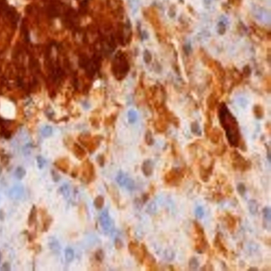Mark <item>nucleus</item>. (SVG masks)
Segmentation results:
<instances>
[{
    "label": "nucleus",
    "mask_w": 271,
    "mask_h": 271,
    "mask_svg": "<svg viewBox=\"0 0 271 271\" xmlns=\"http://www.w3.org/2000/svg\"><path fill=\"white\" fill-rule=\"evenodd\" d=\"M148 210H149V212H150L151 213H155V211L156 210V204H155L154 203H151V204H150L149 206L148 207Z\"/></svg>",
    "instance_id": "obj_35"
},
{
    "label": "nucleus",
    "mask_w": 271,
    "mask_h": 271,
    "mask_svg": "<svg viewBox=\"0 0 271 271\" xmlns=\"http://www.w3.org/2000/svg\"><path fill=\"white\" fill-rule=\"evenodd\" d=\"M48 245L51 250L56 254H58L60 251L61 246L58 240L54 237H51L48 239Z\"/></svg>",
    "instance_id": "obj_14"
},
{
    "label": "nucleus",
    "mask_w": 271,
    "mask_h": 271,
    "mask_svg": "<svg viewBox=\"0 0 271 271\" xmlns=\"http://www.w3.org/2000/svg\"><path fill=\"white\" fill-rule=\"evenodd\" d=\"M203 1H204V3L206 5H209L213 1V0H203Z\"/></svg>",
    "instance_id": "obj_37"
},
{
    "label": "nucleus",
    "mask_w": 271,
    "mask_h": 271,
    "mask_svg": "<svg viewBox=\"0 0 271 271\" xmlns=\"http://www.w3.org/2000/svg\"><path fill=\"white\" fill-rule=\"evenodd\" d=\"M264 225L266 229L269 231L271 230V210L269 207H266L263 209Z\"/></svg>",
    "instance_id": "obj_11"
},
{
    "label": "nucleus",
    "mask_w": 271,
    "mask_h": 271,
    "mask_svg": "<svg viewBox=\"0 0 271 271\" xmlns=\"http://www.w3.org/2000/svg\"><path fill=\"white\" fill-rule=\"evenodd\" d=\"M0 270L1 271H10L11 270V266L8 263H4L0 268Z\"/></svg>",
    "instance_id": "obj_33"
},
{
    "label": "nucleus",
    "mask_w": 271,
    "mask_h": 271,
    "mask_svg": "<svg viewBox=\"0 0 271 271\" xmlns=\"http://www.w3.org/2000/svg\"><path fill=\"white\" fill-rule=\"evenodd\" d=\"M26 171L22 167H18L15 171V176L18 179H22L25 176Z\"/></svg>",
    "instance_id": "obj_23"
},
{
    "label": "nucleus",
    "mask_w": 271,
    "mask_h": 271,
    "mask_svg": "<svg viewBox=\"0 0 271 271\" xmlns=\"http://www.w3.org/2000/svg\"><path fill=\"white\" fill-rule=\"evenodd\" d=\"M237 190L240 196H244L246 193V187H245V185L243 183H240L238 185L237 187Z\"/></svg>",
    "instance_id": "obj_30"
},
{
    "label": "nucleus",
    "mask_w": 271,
    "mask_h": 271,
    "mask_svg": "<svg viewBox=\"0 0 271 271\" xmlns=\"http://www.w3.org/2000/svg\"><path fill=\"white\" fill-rule=\"evenodd\" d=\"M128 117L129 123H134L137 121L138 118L137 112L133 109L130 110L128 113Z\"/></svg>",
    "instance_id": "obj_21"
},
{
    "label": "nucleus",
    "mask_w": 271,
    "mask_h": 271,
    "mask_svg": "<svg viewBox=\"0 0 271 271\" xmlns=\"http://www.w3.org/2000/svg\"><path fill=\"white\" fill-rule=\"evenodd\" d=\"M74 153L77 158L81 159L83 158L85 155V152L84 150L80 146L75 144L74 146Z\"/></svg>",
    "instance_id": "obj_20"
},
{
    "label": "nucleus",
    "mask_w": 271,
    "mask_h": 271,
    "mask_svg": "<svg viewBox=\"0 0 271 271\" xmlns=\"http://www.w3.org/2000/svg\"><path fill=\"white\" fill-rule=\"evenodd\" d=\"M2 168L1 166H0V175L2 173Z\"/></svg>",
    "instance_id": "obj_38"
},
{
    "label": "nucleus",
    "mask_w": 271,
    "mask_h": 271,
    "mask_svg": "<svg viewBox=\"0 0 271 271\" xmlns=\"http://www.w3.org/2000/svg\"><path fill=\"white\" fill-rule=\"evenodd\" d=\"M184 176L183 170L178 168H174L169 170L165 174V181L168 185L176 186L182 181Z\"/></svg>",
    "instance_id": "obj_4"
},
{
    "label": "nucleus",
    "mask_w": 271,
    "mask_h": 271,
    "mask_svg": "<svg viewBox=\"0 0 271 271\" xmlns=\"http://www.w3.org/2000/svg\"><path fill=\"white\" fill-rule=\"evenodd\" d=\"M213 165H211L208 167L200 168V177L203 182H207L209 180L210 177L213 173Z\"/></svg>",
    "instance_id": "obj_10"
},
{
    "label": "nucleus",
    "mask_w": 271,
    "mask_h": 271,
    "mask_svg": "<svg viewBox=\"0 0 271 271\" xmlns=\"http://www.w3.org/2000/svg\"><path fill=\"white\" fill-rule=\"evenodd\" d=\"M143 173L146 176L151 175L153 170V165L151 160H146L143 164L142 166Z\"/></svg>",
    "instance_id": "obj_16"
},
{
    "label": "nucleus",
    "mask_w": 271,
    "mask_h": 271,
    "mask_svg": "<svg viewBox=\"0 0 271 271\" xmlns=\"http://www.w3.org/2000/svg\"><path fill=\"white\" fill-rule=\"evenodd\" d=\"M248 207L250 213L253 215H255L258 210V204L255 200H251L248 203Z\"/></svg>",
    "instance_id": "obj_17"
},
{
    "label": "nucleus",
    "mask_w": 271,
    "mask_h": 271,
    "mask_svg": "<svg viewBox=\"0 0 271 271\" xmlns=\"http://www.w3.org/2000/svg\"><path fill=\"white\" fill-rule=\"evenodd\" d=\"M104 198L102 196H98L94 200V205L98 209H101L104 204Z\"/></svg>",
    "instance_id": "obj_28"
},
{
    "label": "nucleus",
    "mask_w": 271,
    "mask_h": 271,
    "mask_svg": "<svg viewBox=\"0 0 271 271\" xmlns=\"http://www.w3.org/2000/svg\"><path fill=\"white\" fill-rule=\"evenodd\" d=\"M100 222L102 228L106 233L112 232L114 229V224L107 210H104L100 216Z\"/></svg>",
    "instance_id": "obj_6"
},
{
    "label": "nucleus",
    "mask_w": 271,
    "mask_h": 271,
    "mask_svg": "<svg viewBox=\"0 0 271 271\" xmlns=\"http://www.w3.org/2000/svg\"><path fill=\"white\" fill-rule=\"evenodd\" d=\"M60 191L65 198H67V200L70 199V190L69 186L66 184L63 185L62 187H61Z\"/></svg>",
    "instance_id": "obj_22"
},
{
    "label": "nucleus",
    "mask_w": 271,
    "mask_h": 271,
    "mask_svg": "<svg viewBox=\"0 0 271 271\" xmlns=\"http://www.w3.org/2000/svg\"><path fill=\"white\" fill-rule=\"evenodd\" d=\"M53 133L52 127L49 126H45L42 130V136L45 137H49Z\"/></svg>",
    "instance_id": "obj_27"
},
{
    "label": "nucleus",
    "mask_w": 271,
    "mask_h": 271,
    "mask_svg": "<svg viewBox=\"0 0 271 271\" xmlns=\"http://www.w3.org/2000/svg\"><path fill=\"white\" fill-rule=\"evenodd\" d=\"M231 158L232 166L236 170L241 172H245L251 168V163L244 158L237 151L232 152L231 154Z\"/></svg>",
    "instance_id": "obj_5"
},
{
    "label": "nucleus",
    "mask_w": 271,
    "mask_h": 271,
    "mask_svg": "<svg viewBox=\"0 0 271 271\" xmlns=\"http://www.w3.org/2000/svg\"><path fill=\"white\" fill-rule=\"evenodd\" d=\"M37 162L38 166V168H39L40 169H42V168H44V166H45V164H46V160H45V159H44L42 156H40L37 157Z\"/></svg>",
    "instance_id": "obj_31"
},
{
    "label": "nucleus",
    "mask_w": 271,
    "mask_h": 271,
    "mask_svg": "<svg viewBox=\"0 0 271 271\" xmlns=\"http://www.w3.org/2000/svg\"><path fill=\"white\" fill-rule=\"evenodd\" d=\"M144 59L146 63H149L151 61V53L148 51H145L144 53Z\"/></svg>",
    "instance_id": "obj_32"
},
{
    "label": "nucleus",
    "mask_w": 271,
    "mask_h": 271,
    "mask_svg": "<svg viewBox=\"0 0 271 271\" xmlns=\"http://www.w3.org/2000/svg\"><path fill=\"white\" fill-rule=\"evenodd\" d=\"M226 31V23L223 21H220L217 25V32L220 35H223Z\"/></svg>",
    "instance_id": "obj_26"
},
{
    "label": "nucleus",
    "mask_w": 271,
    "mask_h": 271,
    "mask_svg": "<svg viewBox=\"0 0 271 271\" xmlns=\"http://www.w3.org/2000/svg\"><path fill=\"white\" fill-rule=\"evenodd\" d=\"M129 64L123 53L119 52L115 56L112 64V72L117 80H121L126 77L129 71Z\"/></svg>",
    "instance_id": "obj_2"
},
{
    "label": "nucleus",
    "mask_w": 271,
    "mask_h": 271,
    "mask_svg": "<svg viewBox=\"0 0 271 271\" xmlns=\"http://www.w3.org/2000/svg\"><path fill=\"white\" fill-rule=\"evenodd\" d=\"M220 122L226 132L227 137L230 145L237 147L240 144V134L237 120L229 111L224 103L219 108Z\"/></svg>",
    "instance_id": "obj_1"
},
{
    "label": "nucleus",
    "mask_w": 271,
    "mask_h": 271,
    "mask_svg": "<svg viewBox=\"0 0 271 271\" xmlns=\"http://www.w3.org/2000/svg\"><path fill=\"white\" fill-rule=\"evenodd\" d=\"M195 249L198 253H202L207 247V241L204 234V230L200 224L196 221L193 222Z\"/></svg>",
    "instance_id": "obj_3"
},
{
    "label": "nucleus",
    "mask_w": 271,
    "mask_h": 271,
    "mask_svg": "<svg viewBox=\"0 0 271 271\" xmlns=\"http://www.w3.org/2000/svg\"><path fill=\"white\" fill-rule=\"evenodd\" d=\"M242 0H228V3L233 6H238L241 4Z\"/></svg>",
    "instance_id": "obj_34"
},
{
    "label": "nucleus",
    "mask_w": 271,
    "mask_h": 271,
    "mask_svg": "<svg viewBox=\"0 0 271 271\" xmlns=\"http://www.w3.org/2000/svg\"><path fill=\"white\" fill-rule=\"evenodd\" d=\"M89 61H90V59L85 54H82L80 56V57L78 59L79 66L82 68L85 69V68L87 67V65L89 64Z\"/></svg>",
    "instance_id": "obj_19"
},
{
    "label": "nucleus",
    "mask_w": 271,
    "mask_h": 271,
    "mask_svg": "<svg viewBox=\"0 0 271 271\" xmlns=\"http://www.w3.org/2000/svg\"><path fill=\"white\" fill-rule=\"evenodd\" d=\"M25 190L23 185L17 184L14 185L8 192V196L13 200H20L24 195Z\"/></svg>",
    "instance_id": "obj_9"
},
{
    "label": "nucleus",
    "mask_w": 271,
    "mask_h": 271,
    "mask_svg": "<svg viewBox=\"0 0 271 271\" xmlns=\"http://www.w3.org/2000/svg\"><path fill=\"white\" fill-rule=\"evenodd\" d=\"M215 246V248L218 249L220 253H222L224 256H226L227 254V249L226 247L224 245V243L222 241L221 235L218 233L215 236V242H214Z\"/></svg>",
    "instance_id": "obj_12"
},
{
    "label": "nucleus",
    "mask_w": 271,
    "mask_h": 271,
    "mask_svg": "<svg viewBox=\"0 0 271 271\" xmlns=\"http://www.w3.org/2000/svg\"><path fill=\"white\" fill-rule=\"evenodd\" d=\"M1 253L0 252V261H1Z\"/></svg>",
    "instance_id": "obj_39"
},
{
    "label": "nucleus",
    "mask_w": 271,
    "mask_h": 271,
    "mask_svg": "<svg viewBox=\"0 0 271 271\" xmlns=\"http://www.w3.org/2000/svg\"><path fill=\"white\" fill-rule=\"evenodd\" d=\"M253 9V14L257 19L266 23H271V15L270 12L262 8L255 6Z\"/></svg>",
    "instance_id": "obj_8"
},
{
    "label": "nucleus",
    "mask_w": 271,
    "mask_h": 271,
    "mask_svg": "<svg viewBox=\"0 0 271 271\" xmlns=\"http://www.w3.org/2000/svg\"><path fill=\"white\" fill-rule=\"evenodd\" d=\"M169 14L171 17H173L174 16H175V10L174 9H170V11L169 12Z\"/></svg>",
    "instance_id": "obj_36"
},
{
    "label": "nucleus",
    "mask_w": 271,
    "mask_h": 271,
    "mask_svg": "<svg viewBox=\"0 0 271 271\" xmlns=\"http://www.w3.org/2000/svg\"><path fill=\"white\" fill-rule=\"evenodd\" d=\"M225 220L229 231L230 232H233L235 230L237 225V221L236 218L230 214H227L225 217Z\"/></svg>",
    "instance_id": "obj_13"
},
{
    "label": "nucleus",
    "mask_w": 271,
    "mask_h": 271,
    "mask_svg": "<svg viewBox=\"0 0 271 271\" xmlns=\"http://www.w3.org/2000/svg\"><path fill=\"white\" fill-rule=\"evenodd\" d=\"M37 210L35 206H33L28 217V224L29 226L31 227L36 223L37 220Z\"/></svg>",
    "instance_id": "obj_15"
},
{
    "label": "nucleus",
    "mask_w": 271,
    "mask_h": 271,
    "mask_svg": "<svg viewBox=\"0 0 271 271\" xmlns=\"http://www.w3.org/2000/svg\"><path fill=\"white\" fill-rule=\"evenodd\" d=\"M65 258L68 262L73 260L74 257V253L71 248H67L65 250Z\"/></svg>",
    "instance_id": "obj_25"
},
{
    "label": "nucleus",
    "mask_w": 271,
    "mask_h": 271,
    "mask_svg": "<svg viewBox=\"0 0 271 271\" xmlns=\"http://www.w3.org/2000/svg\"><path fill=\"white\" fill-rule=\"evenodd\" d=\"M116 180L120 186L126 187L128 190L132 191L134 190L135 188L134 181L126 174L122 172H120L119 173H118L116 177Z\"/></svg>",
    "instance_id": "obj_7"
},
{
    "label": "nucleus",
    "mask_w": 271,
    "mask_h": 271,
    "mask_svg": "<svg viewBox=\"0 0 271 271\" xmlns=\"http://www.w3.org/2000/svg\"><path fill=\"white\" fill-rule=\"evenodd\" d=\"M252 29L255 34L262 39L264 38L265 36H267V33L265 32L262 28H260L256 25H253Z\"/></svg>",
    "instance_id": "obj_18"
},
{
    "label": "nucleus",
    "mask_w": 271,
    "mask_h": 271,
    "mask_svg": "<svg viewBox=\"0 0 271 271\" xmlns=\"http://www.w3.org/2000/svg\"><path fill=\"white\" fill-rule=\"evenodd\" d=\"M196 217L198 219H201L204 215V210L202 207H197L195 211Z\"/></svg>",
    "instance_id": "obj_29"
},
{
    "label": "nucleus",
    "mask_w": 271,
    "mask_h": 271,
    "mask_svg": "<svg viewBox=\"0 0 271 271\" xmlns=\"http://www.w3.org/2000/svg\"><path fill=\"white\" fill-rule=\"evenodd\" d=\"M199 266V263H198V260L196 257H192L189 263V266L190 270H196L197 268H198Z\"/></svg>",
    "instance_id": "obj_24"
}]
</instances>
